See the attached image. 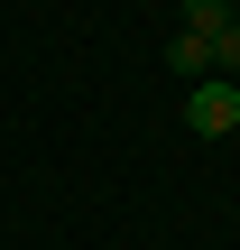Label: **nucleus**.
<instances>
[{"mask_svg":"<svg viewBox=\"0 0 240 250\" xmlns=\"http://www.w3.org/2000/svg\"><path fill=\"white\" fill-rule=\"evenodd\" d=\"M185 130H194V139H231L240 130V83L231 74H203V83L185 93Z\"/></svg>","mask_w":240,"mask_h":250,"instance_id":"nucleus-1","label":"nucleus"},{"mask_svg":"<svg viewBox=\"0 0 240 250\" xmlns=\"http://www.w3.org/2000/svg\"><path fill=\"white\" fill-rule=\"evenodd\" d=\"M166 65L203 83V74H213V37H194V28H176V46H166Z\"/></svg>","mask_w":240,"mask_h":250,"instance_id":"nucleus-2","label":"nucleus"},{"mask_svg":"<svg viewBox=\"0 0 240 250\" xmlns=\"http://www.w3.org/2000/svg\"><path fill=\"white\" fill-rule=\"evenodd\" d=\"M213 74H231V83H240V19L213 28Z\"/></svg>","mask_w":240,"mask_h":250,"instance_id":"nucleus-3","label":"nucleus"},{"mask_svg":"<svg viewBox=\"0 0 240 250\" xmlns=\"http://www.w3.org/2000/svg\"><path fill=\"white\" fill-rule=\"evenodd\" d=\"M222 19H231V0H185V28H194V37H213Z\"/></svg>","mask_w":240,"mask_h":250,"instance_id":"nucleus-4","label":"nucleus"}]
</instances>
